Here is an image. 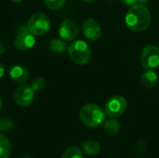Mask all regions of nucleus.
<instances>
[{"label": "nucleus", "mask_w": 159, "mask_h": 158, "mask_svg": "<svg viewBox=\"0 0 159 158\" xmlns=\"http://www.w3.org/2000/svg\"><path fill=\"white\" fill-rule=\"evenodd\" d=\"M21 158H32L31 156H23V157H21Z\"/></svg>", "instance_id": "nucleus-29"}, {"label": "nucleus", "mask_w": 159, "mask_h": 158, "mask_svg": "<svg viewBox=\"0 0 159 158\" xmlns=\"http://www.w3.org/2000/svg\"><path fill=\"white\" fill-rule=\"evenodd\" d=\"M9 76L14 82L22 84L28 81L30 77V74L25 67L20 66V65H15L10 68Z\"/></svg>", "instance_id": "nucleus-11"}, {"label": "nucleus", "mask_w": 159, "mask_h": 158, "mask_svg": "<svg viewBox=\"0 0 159 158\" xmlns=\"http://www.w3.org/2000/svg\"><path fill=\"white\" fill-rule=\"evenodd\" d=\"M6 51V46L3 41L0 40V54H3Z\"/></svg>", "instance_id": "nucleus-23"}, {"label": "nucleus", "mask_w": 159, "mask_h": 158, "mask_svg": "<svg viewBox=\"0 0 159 158\" xmlns=\"http://www.w3.org/2000/svg\"><path fill=\"white\" fill-rule=\"evenodd\" d=\"M12 1H14V2H16V3H20V2H21L22 0H12Z\"/></svg>", "instance_id": "nucleus-28"}, {"label": "nucleus", "mask_w": 159, "mask_h": 158, "mask_svg": "<svg viewBox=\"0 0 159 158\" xmlns=\"http://www.w3.org/2000/svg\"><path fill=\"white\" fill-rule=\"evenodd\" d=\"M120 129H121V125L116 118L110 117V119L104 121L103 129L105 133H107L108 135H111V136L116 135L120 131Z\"/></svg>", "instance_id": "nucleus-15"}, {"label": "nucleus", "mask_w": 159, "mask_h": 158, "mask_svg": "<svg viewBox=\"0 0 159 158\" xmlns=\"http://www.w3.org/2000/svg\"><path fill=\"white\" fill-rule=\"evenodd\" d=\"M31 87L34 91H41L46 87V81H45V79L43 77H40V76L36 77V78L34 79Z\"/></svg>", "instance_id": "nucleus-19"}, {"label": "nucleus", "mask_w": 159, "mask_h": 158, "mask_svg": "<svg viewBox=\"0 0 159 158\" xmlns=\"http://www.w3.org/2000/svg\"><path fill=\"white\" fill-rule=\"evenodd\" d=\"M4 74H5V68H4L3 64L0 62V78H2Z\"/></svg>", "instance_id": "nucleus-24"}, {"label": "nucleus", "mask_w": 159, "mask_h": 158, "mask_svg": "<svg viewBox=\"0 0 159 158\" xmlns=\"http://www.w3.org/2000/svg\"><path fill=\"white\" fill-rule=\"evenodd\" d=\"M78 34V26L76 22L71 19L62 20L59 27V35L65 41H73Z\"/></svg>", "instance_id": "nucleus-9"}, {"label": "nucleus", "mask_w": 159, "mask_h": 158, "mask_svg": "<svg viewBox=\"0 0 159 158\" xmlns=\"http://www.w3.org/2000/svg\"><path fill=\"white\" fill-rule=\"evenodd\" d=\"M125 22L130 31L142 33L149 28L152 22V16L149 9L144 5L134 4L128 9Z\"/></svg>", "instance_id": "nucleus-1"}, {"label": "nucleus", "mask_w": 159, "mask_h": 158, "mask_svg": "<svg viewBox=\"0 0 159 158\" xmlns=\"http://www.w3.org/2000/svg\"><path fill=\"white\" fill-rule=\"evenodd\" d=\"M34 90L31 86L21 85L18 87L13 92V99L15 102L21 107H27L31 105L34 101Z\"/></svg>", "instance_id": "nucleus-7"}, {"label": "nucleus", "mask_w": 159, "mask_h": 158, "mask_svg": "<svg viewBox=\"0 0 159 158\" xmlns=\"http://www.w3.org/2000/svg\"><path fill=\"white\" fill-rule=\"evenodd\" d=\"M1 107H2V98L0 96V109H1Z\"/></svg>", "instance_id": "nucleus-27"}, {"label": "nucleus", "mask_w": 159, "mask_h": 158, "mask_svg": "<svg viewBox=\"0 0 159 158\" xmlns=\"http://www.w3.org/2000/svg\"><path fill=\"white\" fill-rule=\"evenodd\" d=\"M128 102L123 96L116 95L111 97L104 106V113L109 117H118L121 116L127 110Z\"/></svg>", "instance_id": "nucleus-5"}, {"label": "nucleus", "mask_w": 159, "mask_h": 158, "mask_svg": "<svg viewBox=\"0 0 159 158\" xmlns=\"http://www.w3.org/2000/svg\"><path fill=\"white\" fill-rule=\"evenodd\" d=\"M120 1L127 6H132L134 4H137V0H120Z\"/></svg>", "instance_id": "nucleus-22"}, {"label": "nucleus", "mask_w": 159, "mask_h": 158, "mask_svg": "<svg viewBox=\"0 0 159 158\" xmlns=\"http://www.w3.org/2000/svg\"><path fill=\"white\" fill-rule=\"evenodd\" d=\"M61 158H83V153L76 147H70L64 151Z\"/></svg>", "instance_id": "nucleus-17"}, {"label": "nucleus", "mask_w": 159, "mask_h": 158, "mask_svg": "<svg viewBox=\"0 0 159 158\" xmlns=\"http://www.w3.org/2000/svg\"><path fill=\"white\" fill-rule=\"evenodd\" d=\"M83 152L89 156H98L101 152V145L98 142L93 140H87L82 143Z\"/></svg>", "instance_id": "nucleus-13"}, {"label": "nucleus", "mask_w": 159, "mask_h": 158, "mask_svg": "<svg viewBox=\"0 0 159 158\" xmlns=\"http://www.w3.org/2000/svg\"><path fill=\"white\" fill-rule=\"evenodd\" d=\"M11 153V144L8 139L0 133V158H9Z\"/></svg>", "instance_id": "nucleus-16"}, {"label": "nucleus", "mask_w": 159, "mask_h": 158, "mask_svg": "<svg viewBox=\"0 0 159 158\" xmlns=\"http://www.w3.org/2000/svg\"><path fill=\"white\" fill-rule=\"evenodd\" d=\"M83 34L89 40L95 41L98 40L102 35V27L100 23L92 18L86 19L81 25Z\"/></svg>", "instance_id": "nucleus-8"}, {"label": "nucleus", "mask_w": 159, "mask_h": 158, "mask_svg": "<svg viewBox=\"0 0 159 158\" xmlns=\"http://www.w3.org/2000/svg\"><path fill=\"white\" fill-rule=\"evenodd\" d=\"M141 63L145 69H155L159 66V47L155 45L144 47L141 53Z\"/></svg>", "instance_id": "nucleus-6"}, {"label": "nucleus", "mask_w": 159, "mask_h": 158, "mask_svg": "<svg viewBox=\"0 0 159 158\" xmlns=\"http://www.w3.org/2000/svg\"><path fill=\"white\" fill-rule=\"evenodd\" d=\"M12 127V122L7 118H1L0 119V130H8Z\"/></svg>", "instance_id": "nucleus-20"}, {"label": "nucleus", "mask_w": 159, "mask_h": 158, "mask_svg": "<svg viewBox=\"0 0 159 158\" xmlns=\"http://www.w3.org/2000/svg\"><path fill=\"white\" fill-rule=\"evenodd\" d=\"M48 47L49 50L54 54H62L66 51V49H68L65 40L61 38H53L52 40H50Z\"/></svg>", "instance_id": "nucleus-14"}, {"label": "nucleus", "mask_w": 159, "mask_h": 158, "mask_svg": "<svg viewBox=\"0 0 159 158\" xmlns=\"http://www.w3.org/2000/svg\"><path fill=\"white\" fill-rule=\"evenodd\" d=\"M70 59L76 64H87L91 59V48L89 44L83 40H75L68 47Z\"/></svg>", "instance_id": "nucleus-3"}, {"label": "nucleus", "mask_w": 159, "mask_h": 158, "mask_svg": "<svg viewBox=\"0 0 159 158\" xmlns=\"http://www.w3.org/2000/svg\"><path fill=\"white\" fill-rule=\"evenodd\" d=\"M83 1L86 2V3H94V2H96L98 0H83Z\"/></svg>", "instance_id": "nucleus-26"}, {"label": "nucleus", "mask_w": 159, "mask_h": 158, "mask_svg": "<svg viewBox=\"0 0 159 158\" xmlns=\"http://www.w3.org/2000/svg\"><path fill=\"white\" fill-rule=\"evenodd\" d=\"M50 20L43 12H36L33 14L27 23L28 31L34 36H41L46 34L50 29Z\"/></svg>", "instance_id": "nucleus-4"}, {"label": "nucleus", "mask_w": 159, "mask_h": 158, "mask_svg": "<svg viewBox=\"0 0 159 158\" xmlns=\"http://www.w3.org/2000/svg\"><path fill=\"white\" fill-rule=\"evenodd\" d=\"M45 5L50 8V9H60L61 7H62L66 2V0H44Z\"/></svg>", "instance_id": "nucleus-18"}, {"label": "nucleus", "mask_w": 159, "mask_h": 158, "mask_svg": "<svg viewBox=\"0 0 159 158\" xmlns=\"http://www.w3.org/2000/svg\"><path fill=\"white\" fill-rule=\"evenodd\" d=\"M148 1H149V0H137V2H138L139 4H143V5L146 4Z\"/></svg>", "instance_id": "nucleus-25"}, {"label": "nucleus", "mask_w": 159, "mask_h": 158, "mask_svg": "<svg viewBox=\"0 0 159 158\" xmlns=\"http://www.w3.org/2000/svg\"><path fill=\"white\" fill-rule=\"evenodd\" d=\"M135 148H136V151H137L139 154H143V153L145 151V149H146V142H145L143 140H139V141H137V142H136Z\"/></svg>", "instance_id": "nucleus-21"}, {"label": "nucleus", "mask_w": 159, "mask_h": 158, "mask_svg": "<svg viewBox=\"0 0 159 158\" xmlns=\"http://www.w3.org/2000/svg\"><path fill=\"white\" fill-rule=\"evenodd\" d=\"M105 113L98 104L87 103L82 106L79 112V117L84 126L89 129L100 127L105 119Z\"/></svg>", "instance_id": "nucleus-2"}, {"label": "nucleus", "mask_w": 159, "mask_h": 158, "mask_svg": "<svg viewBox=\"0 0 159 158\" xmlns=\"http://www.w3.org/2000/svg\"><path fill=\"white\" fill-rule=\"evenodd\" d=\"M159 78L154 69H146L141 76V83L145 88H153L158 84Z\"/></svg>", "instance_id": "nucleus-12"}, {"label": "nucleus", "mask_w": 159, "mask_h": 158, "mask_svg": "<svg viewBox=\"0 0 159 158\" xmlns=\"http://www.w3.org/2000/svg\"><path fill=\"white\" fill-rule=\"evenodd\" d=\"M14 44L16 47L20 50H28L34 46L35 38L34 35L32 34L28 30L22 31L16 36Z\"/></svg>", "instance_id": "nucleus-10"}]
</instances>
